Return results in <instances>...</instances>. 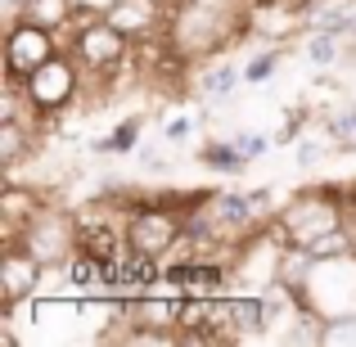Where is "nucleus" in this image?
<instances>
[{"label": "nucleus", "instance_id": "obj_19", "mask_svg": "<svg viewBox=\"0 0 356 347\" xmlns=\"http://www.w3.org/2000/svg\"><path fill=\"white\" fill-rule=\"evenodd\" d=\"M158 5H167V9H176V5H181V0H158Z\"/></svg>", "mask_w": 356, "mask_h": 347}, {"label": "nucleus", "instance_id": "obj_11", "mask_svg": "<svg viewBox=\"0 0 356 347\" xmlns=\"http://www.w3.org/2000/svg\"><path fill=\"white\" fill-rule=\"evenodd\" d=\"M199 167L212 176H239V172H248V158L239 154V145L230 136H212L199 145Z\"/></svg>", "mask_w": 356, "mask_h": 347}, {"label": "nucleus", "instance_id": "obj_6", "mask_svg": "<svg viewBox=\"0 0 356 347\" xmlns=\"http://www.w3.org/2000/svg\"><path fill=\"white\" fill-rule=\"evenodd\" d=\"M235 284V271L230 261H203V257H167L163 261V289L185 298H217L230 293Z\"/></svg>", "mask_w": 356, "mask_h": 347}, {"label": "nucleus", "instance_id": "obj_16", "mask_svg": "<svg viewBox=\"0 0 356 347\" xmlns=\"http://www.w3.org/2000/svg\"><path fill=\"white\" fill-rule=\"evenodd\" d=\"M190 136H194V118L176 113V118H167V122H163V145H167V149H181Z\"/></svg>", "mask_w": 356, "mask_h": 347}, {"label": "nucleus", "instance_id": "obj_10", "mask_svg": "<svg viewBox=\"0 0 356 347\" xmlns=\"http://www.w3.org/2000/svg\"><path fill=\"white\" fill-rule=\"evenodd\" d=\"M140 140H145V113H127L122 122H113V127L104 131V136L90 140V154H108V158H122V154H136Z\"/></svg>", "mask_w": 356, "mask_h": 347}, {"label": "nucleus", "instance_id": "obj_4", "mask_svg": "<svg viewBox=\"0 0 356 347\" xmlns=\"http://www.w3.org/2000/svg\"><path fill=\"white\" fill-rule=\"evenodd\" d=\"M23 243H27V248H32L50 271H59L63 261L77 252V221H72V208L45 203V208L23 226Z\"/></svg>", "mask_w": 356, "mask_h": 347}, {"label": "nucleus", "instance_id": "obj_3", "mask_svg": "<svg viewBox=\"0 0 356 347\" xmlns=\"http://www.w3.org/2000/svg\"><path fill=\"white\" fill-rule=\"evenodd\" d=\"M59 50H68L63 32L36 23V18H14L5 23V86H23L41 63H50Z\"/></svg>", "mask_w": 356, "mask_h": 347}, {"label": "nucleus", "instance_id": "obj_14", "mask_svg": "<svg viewBox=\"0 0 356 347\" xmlns=\"http://www.w3.org/2000/svg\"><path fill=\"white\" fill-rule=\"evenodd\" d=\"M307 59H312V68L330 72L348 59V41H343V36H330V32H307Z\"/></svg>", "mask_w": 356, "mask_h": 347}, {"label": "nucleus", "instance_id": "obj_15", "mask_svg": "<svg viewBox=\"0 0 356 347\" xmlns=\"http://www.w3.org/2000/svg\"><path fill=\"white\" fill-rule=\"evenodd\" d=\"M230 140L239 145V154L248 158V163H257V158H266L270 149H275V136H266V131H235Z\"/></svg>", "mask_w": 356, "mask_h": 347}, {"label": "nucleus", "instance_id": "obj_12", "mask_svg": "<svg viewBox=\"0 0 356 347\" xmlns=\"http://www.w3.org/2000/svg\"><path fill=\"white\" fill-rule=\"evenodd\" d=\"M321 127L325 136L334 140L339 154H356V99H339L321 113Z\"/></svg>", "mask_w": 356, "mask_h": 347}, {"label": "nucleus", "instance_id": "obj_17", "mask_svg": "<svg viewBox=\"0 0 356 347\" xmlns=\"http://www.w3.org/2000/svg\"><path fill=\"white\" fill-rule=\"evenodd\" d=\"M136 158H140V167H145V172H167L163 149H154V145H140V149H136Z\"/></svg>", "mask_w": 356, "mask_h": 347}, {"label": "nucleus", "instance_id": "obj_9", "mask_svg": "<svg viewBox=\"0 0 356 347\" xmlns=\"http://www.w3.org/2000/svg\"><path fill=\"white\" fill-rule=\"evenodd\" d=\"M41 127H32V122L23 118H0V167H5V176H18V167L27 163V158H36V149H41Z\"/></svg>", "mask_w": 356, "mask_h": 347}, {"label": "nucleus", "instance_id": "obj_1", "mask_svg": "<svg viewBox=\"0 0 356 347\" xmlns=\"http://www.w3.org/2000/svg\"><path fill=\"white\" fill-rule=\"evenodd\" d=\"M275 234L289 243V248H312L321 234L343 226V194L339 185H307V190H293L289 203H280V212L270 217Z\"/></svg>", "mask_w": 356, "mask_h": 347}, {"label": "nucleus", "instance_id": "obj_7", "mask_svg": "<svg viewBox=\"0 0 356 347\" xmlns=\"http://www.w3.org/2000/svg\"><path fill=\"white\" fill-rule=\"evenodd\" d=\"M104 18L127 32L131 41H149V36H167V23H172V9L158 5V0H113L104 9Z\"/></svg>", "mask_w": 356, "mask_h": 347}, {"label": "nucleus", "instance_id": "obj_8", "mask_svg": "<svg viewBox=\"0 0 356 347\" xmlns=\"http://www.w3.org/2000/svg\"><path fill=\"white\" fill-rule=\"evenodd\" d=\"M243 86V63H230V54H212L203 59V68L194 72V99H217V104H230L235 90Z\"/></svg>", "mask_w": 356, "mask_h": 347}, {"label": "nucleus", "instance_id": "obj_5", "mask_svg": "<svg viewBox=\"0 0 356 347\" xmlns=\"http://www.w3.org/2000/svg\"><path fill=\"white\" fill-rule=\"evenodd\" d=\"M0 248H5L0 252V312H14V307L32 302L41 293V280L50 275V266L23 239H9Z\"/></svg>", "mask_w": 356, "mask_h": 347}, {"label": "nucleus", "instance_id": "obj_2", "mask_svg": "<svg viewBox=\"0 0 356 347\" xmlns=\"http://www.w3.org/2000/svg\"><path fill=\"white\" fill-rule=\"evenodd\" d=\"M23 90H27V99H32V108L50 122V131H54V122L63 113H72V104L86 95V72H81V63L72 59L68 50H59L50 63H41V68L23 81Z\"/></svg>", "mask_w": 356, "mask_h": 347}, {"label": "nucleus", "instance_id": "obj_18", "mask_svg": "<svg viewBox=\"0 0 356 347\" xmlns=\"http://www.w3.org/2000/svg\"><path fill=\"white\" fill-rule=\"evenodd\" d=\"M77 5H90V9H99V14H104V9L113 5V0H77Z\"/></svg>", "mask_w": 356, "mask_h": 347}, {"label": "nucleus", "instance_id": "obj_13", "mask_svg": "<svg viewBox=\"0 0 356 347\" xmlns=\"http://www.w3.org/2000/svg\"><path fill=\"white\" fill-rule=\"evenodd\" d=\"M284 54H289V45H261V50H252L248 59H243V86H266L280 72Z\"/></svg>", "mask_w": 356, "mask_h": 347}]
</instances>
